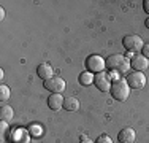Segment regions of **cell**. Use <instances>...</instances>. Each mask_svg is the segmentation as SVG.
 I'll list each match as a JSON object with an SVG mask.
<instances>
[{"label": "cell", "mask_w": 149, "mask_h": 143, "mask_svg": "<svg viewBox=\"0 0 149 143\" xmlns=\"http://www.w3.org/2000/svg\"><path fill=\"white\" fill-rule=\"evenodd\" d=\"M106 67L114 73H127L130 70V60L129 57L122 54H111L108 59H105Z\"/></svg>", "instance_id": "cell-1"}, {"label": "cell", "mask_w": 149, "mask_h": 143, "mask_svg": "<svg viewBox=\"0 0 149 143\" xmlns=\"http://www.w3.org/2000/svg\"><path fill=\"white\" fill-rule=\"evenodd\" d=\"M111 95L114 100L118 102H125L130 95V86L127 83V80L120 78V80H116L113 81L111 84Z\"/></svg>", "instance_id": "cell-2"}, {"label": "cell", "mask_w": 149, "mask_h": 143, "mask_svg": "<svg viewBox=\"0 0 149 143\" xmlns=\"http://www.w3.org/2000/svg\"><path fill=\"white\" fill-rule=\"evenodd\" d=\"M105 67H106V62L102 56L91 54L86 57V69L91 73H100V72H103Z\"/></svg>", "instance_id": "cell-3"}, {"label": "cell", "mask_w": 149, "mask_h": 143, "mask_svg": "<svg viewBox=\"0 0 149 143\" xmlns=\"http://www.w3.org/2000/svg\"><path fill=\"white\" fill-rule=\"evenodd\" d=\"M43 86L45 89H48L49 92H52V94H62L63 91H65V80H62L60 76H52L49 78V80L43 81Z\"/></svg>", "instance_id": "cell-4"}, {"label": "cell", "mask_w": 149, "mask_h": 143, "mask_svg": "<svg viewBox=\"0 0 149 143\" xmlns=\"http://www.w3.org/2000/svg\"><path fill=\"white\" fill-rule=\"evenodd\" d=\"M127 83H129L130 89H135V91H140L146 86V76H144L143 72H132L127 76Z\"/></svg>", "instance_id": "cell-5"}, {"label": "cell", "mask_w": 149, "mask_h": 143, "mask_svg": "<svg viewBox=\"0 0 149 143\" xmlns=\"http://www.w3.org/2000/svg\"><path fill=\"white\" fill-rule=\"evenodd\" d=\"M122 45L129 53H133V51H138V49L143 48V40H141V37L132 34V35H125V37H124Z\"/></svg>", "instance_id": "cell-6"}, {"label": "cell", "mask_w": 149, "mask_h": 143, "mask_svg": "<svg viewBox=\"0 0 149 143\" xmlns=\"http://www.w3.org/2000/svg\"><path fill=\"white\" fill-rule=\"evenodd\" d=\"M94 84L97 86L98 91L108 92V91H111V84H113V83H111V80H109V75H106L105 72H100V73L95 75Z\"/></svg>", "instance_id": "cell-7"}, {"label": "cell", "mask_w": 149, "mask_h": 143, "mask_svg": "<svg viewBox=\"0 0 149 143\" xmlns=\"http://www.w3.org/2000/svg\"><path fill=\"white\" fill-rule=\"evenodd\" d=\"M130 67L135 69V72H144L146 69H149V59L143 54H136L130 59Z\"/></svg>", "instance_id": "cell-8"}, {"label": "cell", "mask_w": 149, "mask_h": 143, "mask_svg": "<svg viewBox=\"0 0 149 143\" xmlns=\"http://www.w3.org/2000/svg\"><path fill=\"white\" fill-rule=\"evenodd\" d=\"M118 138L120 143H133L136 140V134H135V130L132 127H125L118 134Z\"/></svg>", "instance_id": "cell-9"}, {"label": "cell", "mask_w": 149, "mask_h": 143, "mask_svg": "<svg viewBox=\"0 0 149 143\" xmlns=\"http://www.w3.org/2000/svg\"><path fill=\"white\" fill-rule=\"evenodd\" d=\"M63 99L62 94H51L48 97V107L51 110H54V111H57V110L63 108Z\"/></svg>", "instance_id": "cell-10"}, {"label": "cell", "mask_w": 149, "mask_h": 143, "mask_svg": "<svg viewBox=\"0 0 149 143\" xmlns=\"http://www.w3.org/2000/svg\"><path fill=\"white\" fill-rule=\"evenodd\" d=\"M37 75L43 81H46V80L54 76V70H52V67L49 65V64H40V65L37 67Z\"/></svg>", "instance_id": "cell-11"}, {"label": "cell", "mask_w": 149, "mask_h": 143, "mask_svg": "<svg viewBox=\"0 0 149 143\" xmlns=\"http://www.w3.org/2000/svg\"><path fill=\"white\" fill-rule=\"evenodd\" d=\"M8 140H11L13 143H29V134L24 129H16L15 134L8 137Z\"/></svg>", "instance_id": "cell-12"}, {"label": "cell", "mask_w": 149, "mask_h": 143, "mask_svg": "<svg viewBox=\"0 0 149 143\" xmlns=\"http://www.w3.org/2000/svg\"><path fill=\"white\" fill-rule=\"evenodd\" d=\"M78 108H79V100L76 97L70 95V97H67L63 100V110H67V111H76Z\"/></svg>", "instance_id": "cell-13"}, {"label": "cell", "mask_w": 149, "mask_h": 143, "mask_svg": "<svg viewBox=\"0 0 149 143\" xmlns=\"http://www.w3.org/2000/svg\"><path fill=\"white\" fill-rule=\"evenodd\" d=\"M15 116V111L10 105H2L0 107V121H5V123H10Z\"/></svg>", "instance_id": "cell-14"}, {"label": "cell", "mask_w": 149, "mask_h": 143, "mask_svg": "<svg viewBox=\"0 0 149 143\" xmlns=\"http://www.w3.org/2000/svg\"><path fill=\"white\" fill-rule=\"evenodd\" d=\"M94 75L91 73V72H83V73L79 75V84H83V86H89L94 83Z\"/></svg>", "instance_id": "cell-15"}, {"label": "cell", "mask_w": 149, "mask_h": 143, "mask_svg": "<svg viewBox=\"0 0 149 143\" xmlns=\"http://www.w3.org/2000/svg\"><path fill=\"white\" fill-rule=\"evenodd\" d=\"M10 94H11V91H10L8 86L6 84L0 86V102H6V100L10 99Z\"/></svg>", "instance_id": "cell-16"}, {"label": "cell", "mask_w": 149, "mask_h": 143, "mask_svg": "<svg viewBox=\"0 0 149 143\" xmlns=\"http://www.w3.org/2000/svg\"><path fill=\"white\" fill-rule=\"evenodd\" d=\"M95 143H113V140H111V137H109V135L102 134V135H98V138L95 140Z\"/></svg>", "instance_id": "cell-17"}, {"label": "cell", "mask_w": 149, "mask_h": 143, "mask_svg": "<svg viewBox=\"0 0 149 143\" xmlns=\"http://www.w3.org/2000/svg\"><path fill=\"white\" fill-rule=\"evenodd\" d=\"M141 54L149 59V43L148 45H143V48H141Z\"/></svg>", "instance_id": "cell-18"}, {"label": "cell", "mask_w": 149, "mask_h": 143, "mask_svg": "<svg viewBox=\"0 0 149 143\" xmlns=\"http://www.w3.org/2000/svg\"><path fill=\"white\" fill-rule=\"evenodd\" d=\"M0 129H2V134H5L6 132V129H8V123H5V121H2V123H0Z\"/></svg>", "instance_id": "cell-19"}, {"label": "cell", "mask_w": 149, "mask_h": 143, "mask_svg": "<svg viewBox=\"0 0 149 143\" xmlns=\"http://www.w3.org/2000/svg\"><path fill=\"white\" fill-rule=\"evenodd\" d=\"M143 8H144V13L149 14V0H144L143 2Z\"/></svg>", "instance_id": "cell-20"}, {"label": "cell", "mask_w": 149, "mask_h": 143, "mask_svg": "<svg viewBox=\"0 0 149 143\" xmlns=\"http://www.w3.org/2000/svg\"><path fill=\"white\" fill-rule=\"evenodd\" d=\"M79 143H95V142H92V140H89L87 137H81V142Z\"/></svg>", "instance_id": "cell-21"}, {"label": "cell", "mask_w": 149, "mask_h": 143, "mask_svg": "<svg viewBox=\"0 0 149 143\" xmlns=\"http://www.w3.org/2000/svg\"><path fill=\"white\" fill-rule=\"evenodd\" d=\"M0 19H5V10L0 8Z\"/></svg>", "instance_id": "cell-22"}, {"label": "cell", "mask_w": 149, "mask_h": 143, "mask_svg": "<svg viewBox=\"0 0 149 143\" xmlns=\"http://www.w3.org/2000/svg\"><path fill=\"white\" fill-rule=\"evenodd\" d=\"M144 26H146V27L149 29V16H148V19H146V21H144Z\"/></svg>", "instance_id": "cell-23"}, {"label": "cell", "mask_w": 149, "mask_h": 143, "mask_svg": "<svg viewBox=\"0 0 149 143\" xmlns=\"http://www.w3.org/2000/svg\"><path fill=\"white\" fill-rule=\"evenodd\" d=\"M119 143H120V142H119Z\"/></svg>", "instance_id": "cell-24"}]
</instances>
